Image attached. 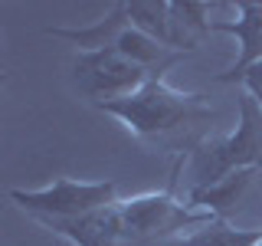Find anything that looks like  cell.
Wrapping results in <instances>:
<instances>
[{
    "mask_svg": "<svg viewBox=\"0 0 262 246\" xmlns=\"http://www.w3.org/2000/svg\"><path fill=\"white\" fill-rule=\"evenodd\" d=\"M98 109L125 121L131 135L147 138V141H167V138L193 135L203 121L213 118V109L207 95L196 92H177L164 86V79H151L135 95L98 102Z\"/></svg>",
    "mask_w": 262,
    "mask_h": 246,
    "instance_id": "obj_1",
    "label": "cell"
},
{
    "mask_svg": "<svg viewBox=\"0 0 262 246\" xmlns=\"http://www.w3.org/2000/svg\"><path fill=\"white\" fill-rule=\"evenodd\" d=\"M210 33H233L243 53L233 69H226L220 82H239L256 63H262V4H239V20H213Z\"/></svg>",
    "mask_w": 262,
    "mask_h": 246,
    "instance_id": "obj_5",
    "label": "cell"
},
{
    "mask_svg": "<svg viewBox=\"0 0 262 246\" xmlns=\"http://www.w3.org/2000/svg\"><path fill=\"white\" fill-rule=\"evenodd\" d=\"M72 76L76 86L85 92L92 102H112V98L135 95L138 89H144L151 79H158L154 72H147L144 66L125 59L118 49H98V53H79L72 63Z\"/></svg>",
    "mask_w": 262,
    "mask_h": 246,
    "instance_id": "obj_4",
    "label": "cell"
},
{
    "mask_svg": "<svg viewBox=\"0 0 262 246\" xmlns=\"http://www.w3.org/2000/svg\"><path fill=\"white\" fill-rule=\"evenodd\" d=\"M243 86H246V92H262V63H256L249 72L239 79Z\"/></svg>",
    "mask_w": 262,
    "mask_h": 246,
    "instance_id": "obj_10",
    "label": "cell"
},
{
    "mask_svg": "<svg viewBox=\"0 0 262 246\" xmlns=\"http://www.w3.org/2000/svg\"><path fill=\"white\" fill-rule=\"evenodd\" d=\"M112 49H118L125 59L138 63V66H144V69H147V72H154L158 79H164V72H167L170 66L180 59V56H184V49H170V46H164V43H158L154 36L141 33L138 27H128L118 39H115V46H112Z\"/></svg>",
    "mask_w": 262,
    "mask_h": 246,
    "instance_id": "obj_6",
    "label": "cell"
},
{
    "mask_svg": "<svg viewBox=\"0 0 262 246\" xmlns=\"http://www.w3.org/2000/svg\"><path fill=\"white\" fill-rule=\"evenodd\" d=\"M128 16H131V27H138L141 33L154 36L158 43L174 46V23H170V4L167 0H131L128 4Z\"/></svg>",
    "mask_w": 262,
    "mask_h": 246,
    "instance_id": "obj_9",
    "label": "cell"
},
{
    "mask_svg": "<svg viewBox=\"0 0 262 246\" xmlns=\"http://www.w3.org/2000/svg\"><path fill=\"white\" fill-rule=\"evenodd\" d=\"M256 246H262V236H259V243H256Z\"/></svg>",
    "mask_w": 262,
    "mask_h": 246,
    "instance_id": "obj_12",
    "label": "cell"
},
{
    "mask_svg": "<svg viewBox=\"0 0 262 246\" xmlns=\"http://www.w3.org/2000/svg\"><path fill=\"white\" fill-rule=\"evenodd\" d=\"M10 200H16L27 213L39 220H76L115 203V184H108V180L89 184V180L59 177L43 191H10Z\"/></svg>",
    "mask_w": 262,
    "mask_h": 246,
    "instance_id": "obj_3",
    "label": "cell"
},
{
    "mask_svg": "<svg viewBox=\"0 0 262 246\" xmlns=\"http://www.w3.org/2000/svg\"><path fill=\"white\" fill-rule=\"evenodd\" d=\"M131 27V16H128V4H115L108 16H102L92 27H82V30H66V27H53L49 36H59L76 43L82 53H98V49H112L115 39L121 36Z\"/></svg>",
    "mask_w": 262,
    "mask_h": 246,
    "instance_id": "obj_7",
    "label": "cell"
},
{
    "mask_svg": "<svg viewBox=\"0 0 262 246\" xmlns=\"http://www.w3.org/2000/svg\"><path fill=\"white\" fill-rule=\"evenodd\" d=\"M259 174V168H243V171H233V174H226L220 184H213V187H203V191H190L187 194V203L196 210H207L213 213V217H223V213H229L236 207V200L249 191V184H252V177Z\"/></svg>",
    "mask_w": 262,
    "mask_h": 246,
    "instance_id": "obj_8",
    "label": "cell"
},
{
    "mask_svg": "<svg viewBox=\"0 0 262 246\" xmlns=\"http://www.w3.org/2000/svg\"><path fill=\"white\" fill-rule=\"evenodd\" d=\"M252 95H256V102H259V109H262V92H252Z\"/></svg>",
    "mask_w": 262,
    "mask_h": 246,
    "instance_id": "obj_11",
    "label": "cell"
},
{
    "mask_svg": "<svg viewBox=\"0 0 262 246\" xmlns=\"http://www.w3.org/2000/svg\"><path fill=\"white\" fill-rule=\"evenodd\" d=\"M243 168H259L262 171V109L252 92L239 95V125L226 138H200L190 151L187 177L190 191L220 184L226 174Z\"/></svg>",
    "mask_w": 262,
    "mask_h": 246,
    "instance_id": "obj_2",
    "label": "cell"
}]
</instances>
